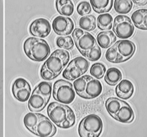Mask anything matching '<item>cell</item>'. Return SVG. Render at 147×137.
Instances as JSON below:
<instances>
[{
	"label": "cell",
	"mask_w": 147,
	"mask_h": 137,
	"mask_svg": "<svg viewBox=\"0 0 147 137\" xmlns=\"http://www.w3.org/2000/svg\"><path fill=\"white\" fill-rule=\"evenodd\" d=\"M70 58V54L67 50L63 49L55 50L42 65L40 70L41 77L46 80L55 78L61 73Z\"/></svg>",
	"instance_id": "6da1fadb"
},
{
	"label": "cell",
	"mask_w": 147,
	"mask_h": 137,
	"mask_svg": "<svg viewBox=\"0 0 147 137\" xmlns=\"http://www.w3.org/2000/svg\"><path fill=\"white\" fill-rule=\"evenodd\" d=\"M47 113L52 121L60 128L68 129L76 123L74 112L69 106L66 105L52 102L47 106Z\"/></svg>",
	"instance_id": "7a4b0ae2"
},
{
	"label": "cell",
	"mask_w": 147,
	"mask_h": 137,
	"mask_svg": "<svg viewBox=\"0 0 147 137\" xmlns=\"http://www.w3.org/2000/svg\"><path fill=\"white\" fill-rule=\"evenodd\" d=\"M52 89L51 82L42 81L36 85L28 101V106L30 111L38 112L43 110L49 102Z\"/></svg>",
	"instance_id": "3957f363"
},
{
	"label": "cell",
	"mask_w": 147,
	"mask_h": 137,
	"mask_svg": "<svg viewBox=\"0 0 147 137\" xmlns=\"http://www.w3.org/2000/svg\"><path fill=\"white\" fill-rule=\"evenodd\" d=\"M23 49L28 58L36 62L44 61L51 53L49 46L45 40L34 37H29L25 40Z\"/></svg>",
	"instance_id": "277c9868"
},
{
	"label": "cell",
	"mask_w": 147,
	"mask_h": 137,
	"mask_svg": "<svg viewBox=\"0 0 147 137\" xmlns=\"http://www.w3.org/2000/svg\"><path fill=\"white\" fill-rule=\"evenodd\" d=\"M103 126L102 121L98 116L89 115L80 122L78 133L81 137H98L101 133Z\"/></svg>",
	"instance_id": "5b68a950"
},
{
	"label": "cell",
	"mask_w": 147,
	"mask_h": 137,
	"mask_svg": "<svg viewBox=\"0 0 147 137\" xmlns=\"http://www.w3.org/2000/svg\"><path fill=\"white\" fill-rule=\"evenodd\" d=\"M53 97L56 101L65 104L71 103L76 96L72 84L70 82L60 79L53 84L52 91Z\"/></svg>",
	"instance_id": "8992f818"
},
{
	"label": "cell",
	"mask_w": 147,
	"mask_h": 137,
	"mask_svg": "<svg viewBox=\"0 0 147 137\" xmlns=\"http://www.w3.org/2000/svg\"><path fill=\"white\" fill-rule=\"evenodd\" d=\"M89 65V62L84 57H76L69 63L63 72L62 76L67 80L73 81L84 74Z\"/></svg>",
	"instance_id": "52a82bcc"
},
{
	"label": "cell",
	"mask_w": 147,
	"mask_h": 137,
	"mask_svg": "<svg viewBox=\"0 0 147 137\" xmlns=\"http://www.w3.org/2000/svg\"><path fill=\"white\" fill-rule=\"evenodd\" d=\"M71 35L77 48L85 57L88 51L97 43L92 34L79 28L75 29Z\"/></svg>",
	"instance_id": "ba28073f"
},
{
	"label": "cell",
	"mask_w": 147,
	"mask_h": 137,
	"mask_svg": "<svg viewBox=\"0 0 147 137\" xmlns=\"http://www.w3.org/2000/svg\"><path fill=\"white\" fill-rule=\"evenodd\" d=\"M134 27L131 19L124 15H118L114 18L112 30L119 38H128L133 35Z\"/></svg>",
	"instance_id": "9c48e42d"
},
{
	"label": "cell",
	"mask_w": 147,
	"mask_h": 137,
	"mask_svg": "<svg viewBox=\"0 0 147 137\" xmlns=\"http://www.w3.org/2000/svg\"><path fill=\"white\" fill-rule=\"evenodd\" d=\"M14 97L20 102H25L29 99L31 91L30 85L25 79L19 78L16 79L11 87Z\"/></svg>",
	"instance_id": "30bf717a"
},
{
	"label": "cell",
	"mask_w": 147,
	"mask_h": 137,
	"mask_svg": "<svg viewBox=\"0 0 147 137\" xmlns=\"http://www.w3.org/2000/svg\"><path fill=\"white\" fill-rule=\"evenodd\" d=\"M74 27V22L69 17L59 16L56 17L52 22L53 30L59 35L66 36L70 34Z\"/></svg>",
	"instance_id": "8fae6325"
},
{
	"label": "cell",
	"mask_w": 147,
	"mask_h": 137,
	"mask_svg": "<svg viewBox=\"0 0 147 137\" xmlns=\"http://www.w3.org/2000/svg\"><path fill=\"white\" fill-rule=\"evenodd\" d=\"M51 26L49 21L44 18H39L33 21L29 28L30 33L34 37L45 38L51 31Z\"/></svg>",
	"instance_id": "7c38bea8"
},
{
	"label": "cell",
	"mask_w": 147,
	"mask_h": 137,
	"mask_svg": "<svg viewBox=\"0 0 147 137\" xmlns=\"http://www.w3.org/2000/svg\"><path fill=\"white\" fill-rule=\"evenodd\" d=\"M57 128L46 116L40 113V118L35 128L34 134L41 137H51L56 134Z\"/></svg>",
	"instance_id": "4fadbf2b"
},
{
	"label": "cell",
	"mask_w": 147,
	"mask_h": 137,
	"mask_svg": "<svg viewBox=\"0 0 147 137\" xmlns=\"http://www.w3.org/2000/svg\"><path fill=\"white\" fill-rule=\"evenodd\" d=\"M102 90L100 82L90 76L87 81L82 98L86 99L95 98L101 94Z\"/></svg>",
	"instance_id": "5bb4252c"
},
{
	"label": "cell",
	"mask_w": 147,
	"mask_h": 137,
	"mask_svg": "<svg viewBox=\"0 0 147 137\" xmlns=\"http://www.w3.org/2000/svg\"><path fill=\"white\" fill-rule=\"evenodd\" d=\"M114 44L119 53L123 57L124 62L131 58L135 52V45L130 40H119Z\"/></svg>",
	"instance_id": "9a60e30c"
},
{
	"label": "cell",
	"mask_w": 147,
	"mask_h": 137,
	"mask_svg": "<svg viewBox=\"0 0 147 137\" xmlns=\"http://www.w3.org/2000/svg\"><path fill=\"white\" fill-rule=\"evenodd\" d=\"M134 87L132 82L127 79L122 80L116 86L115 92L119 97L124 100L130 98L132 95Z\"/></svg>",
	"instance_id": "2e32d148"
},
{
	"label": "cell",
	"mask_w": 147,
	"mask_h": 137,
	"mask_svg": "<svg viewBox=\"0 0 147 137\" xmlns=\"http://www.w3.org/2000/svg\"><path fill=\"white\" fill-rule=\"evenodd\" d=\"M113 118L121 123H130L134 120V114L131 107L125 102L116 113Z\"/></svg>",
	"instance_id": "e0dca14e"
},
{
	"label": "cell",
	"mask_w": 147,
	"mask_h": 137,
	"mask_svg": "<svg viewBox=\"0 0 147 137\" xmlns=\"http://www.w3.org/2000/svg\"><path fill=\"white\" fill-rule=\"evenodd\" d=\"M147 9L144 8L137 10L132 14L131 18L136 28L142 30H147Z\"/></svg>",
	"instance_id": "ac0fdd59"
},
{
	"label": "cell",
	"mask_w": 147,
	"mask_h": 137,
	"mask_svg": "<svg viewBox=\"0 0 147 137\" xmlns=\"http://www.w3.org/2000/svg\"><path fill=\"white\" fill-rule=\"evenodd\" d=\"M97 42L102 48H107L111 46L117 40V37L111 31L100 32L96 37Z\"/></svg>",
	"instance_id": "d6986e66"
},
{
	"label": "cell",
	"mask_w": 147,
	"mask_h": 137,
	"mask_svg": "<svg viewBox=\"0 0 147 137\" xmlns=\"http://www.w3.org/2000/svg\"><path fill=\"white\" fill-rule=\"evenodd\" d=\"M55 6L57 11L61 15L69 16L74 13V5L71 0H57Z\"/></svg>",
	"instance_id": "ffe728a7"
},
{
	"label": "cell",
	"mask_w": 147,
	"mask_h": 137,
	"mask_svg": "<svg viewBox=\"0 0 147 137\" xmlns=\"http://www.w3.org/2000/svg\"><path fill=\"white\" fill-rule=\"evenodd\" d=\"M122 75L118 68L112 67L109 68L106 72L104 77L106 82L110 86H115L122 79Z\"/></svg>",
	"instance_id": "44dd1931"
},
{
	"label": "cell",
	"mask_w": 147,
	"mask_h": 137,
	"mask_svg": "<svg viewBox=\"0 0 147 137\" xmlns=\"http://www.w3.org/2000/svg\"><path fill=\"white\" fill-rule=\"evenodd\" d=\"M93 10L98 14L107 12L112 8L113 0H90Z\"/></svg>",
	"instance_id": "7402d4cb"
},
{
	"label": "cell",
	"mask_w": 147,
	"mask_h": 137,
	"mask_svg": "<svg viewBox=\"0 0 147 137\" xmlns=\"http://www.w3.org/2000/svg\"><path fill=\"white\" fill-rule=\"evenodd\" d=\"M125 102L117 97H109L105 102L106 109L110 115L113 118L116 113Z\"/></svg>",
	"instance_id": "603a6c76"
},
{
	"label": "cell",
	"mask_w": 147,
	"mask_h": 137,
	"mask_svg": "<svg viewBox=\"0 0 147 137\" xmlns=\"http://www.w3.org/2000/svg\"><path fill=\"white\" fill-rule=\"evenodd\" d=\"M78 25L81 29L90 31L96 27V19L93 15L90 14L81 17L78 21Z\"/></svg>",
	"instance_id": "cb8c5ba5"
},
{
	"label": "cell",
	"mask_w": 147,
	"mask_h": 137,
	"mask_svg": "<svg viewBox=\"0 0 147 137\" xmlns=\"http://www.w3.org/2000/svg\"><path fill=\"white\" fill-rule=\"evenodd\" d=\"M39 118L40 113L36 112H29L24 117L23 121L25 127L34 134Z\"/></svg>",
	"instance_id": "d4e9b609"
},
{
	"label": "cell",
	"mask_w": 147,
	"mask_h": 137,
	"mask_svg": "<svg viewBox=\"0 0 147 137\" xmlns=\"http://www.w3.org/2000/svg\"><path fill=\"white\" fill-rule=\"evenodd\" d=\"M113 22V17L109 13L100 14L97 18V27L101 30L111 29L112 27Z\"/></svg>",
	"instance_id": "484cf974"
},
{
	"label": "cell",
	"mask_w": 147,
	"mask_h": 137,
	"mask_svg": "<svg viewBox=\"0 0 147 137\" xmlns=\"http://www.w3.org/2000/svg\"><path fill=\"white\" fill-rule=\"evenodd\" d=\"M131 0H115L114 8L115 11L119 14H126L129 13L133 7Z\"/></svg>",
	"instance_id": "4316f807"
},
{
	"label": "cell",
	"mask_w": 147,
	"mask_h": 137,
	"mask_svg": "<svg viewBox=\"0 0 147 137\" xmlns=\"http://www.w3.org/2000/svg\"><path fill=\"white\" fill-rule=\"evenodd\" d=\"M105 57L108 61L112 63H116L124 62L123 57L119 53L115 44L107 50Z\"/></svg>",
	"instance_id": "83f0119b"
},
{
	"label": "cell",
	"mask_w": 147,
	"mask_h": 137,
	"mask_svg": "<svg viewBox=\"0 0 147 137\" xmlns=\"http://www.w3.org/2000/svg\"><path fill=\"white\" fill-rule=\"evenodd\" d=\"M90 76L89 75L82 76L78 78L73 82V86L76 93L81 97L84 93L87 81Z\"/></svg>",
	"instance_id": "f1b7e54d"
},
{
	"label": "cell",
	"mask_w": 147,
	"mask_h": 137,
	"mask_svg": "<svg viewBox=\"0 0 147 137\" xmlns=\"http://www.w3.org/2000/svg\"><path fill=\"white\" fill-rule=\"evenodd\" d=\"M56 43L58 47L65 50H71L74 46L72 38L69 35L58 37L57 38Z\"/></svg>",
	"instance_id": "f546056e"
},
{
	"label": "cell",
	"mask_w": 147,
	"mask_h": 137,
	"mask_svg": "<svg viewBox=\"0 0 147 137\" xmlns=\"http://www.w3.org/2000/svg\"><path fill=\"white\" fill-rule=\"evenodd\" d=\"M105 65L100 63H96L93 64L90 69V74L97 79L103 78L106 71Z\"/></svg>",
	"instance_id": "4dcf8cb0"
},
{
	"label": "cell",
	"mask_w": 147,
	"mask_h": 137,
	"mask_svg": "<svg viewBox=\"0 0 147 137\" xmlns=\"http://www.w3.org/2000/svg\"><path fill=\"white\" fill-rule=\"evenodd\" d=\"M101 56L100 48L96 43L88 52L85 57L90 61H96L100 59Z\"/></svg>",
	"instance_id": "1f68e13d"
},
{
	"label": "cell",
	"mask_w": 147,
	"mask_h": 137,
	"mask_svg": "<svg viewBox=\"0 0 147 137\" xmlns=\"http://www.w3.org/2000/svg\"><path fill=\"white\" fill-rule=\"evenodd\" d=\"M91 7L89 3L85 1L79 3L76 8L77 12L81 16L89 14L91 13Z\"/></svg>",
	"instance_id": "d6a6232c"
},
{
	"label": "cell",
	"mask_w": 147,
	"mask_h": 137,
	"mask_svg": "<svg viewBox=\"0 0 147 137\" xmlns=\"http://www.w3.org/2000/svg\"><path fill=\"white\" fill-rule=\"evenodd\" d=\"M147 0H133L134 3L137 6H144L147 4Z\"/></svg>",
	"instance_id": "836d02e7"
}]
</instances>
